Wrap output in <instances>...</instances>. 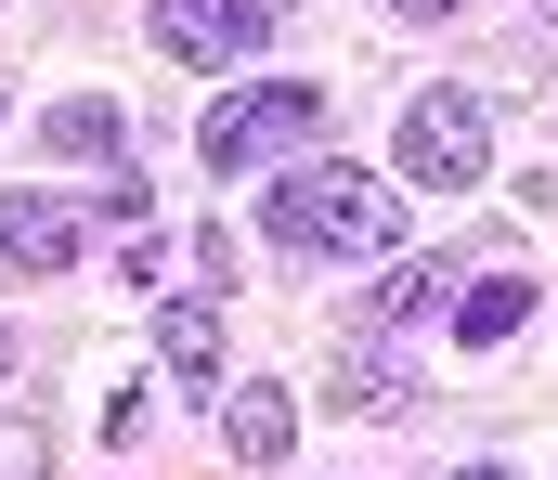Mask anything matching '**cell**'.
Here are the masks:
<instances>
[{"mask_svg":"<svg viewBox=\"0 0 558 480\" xmlns=\"http://www.w3.org/2000/svg\"><path fill=\"white\" fill-rule=\"evenodd\" d=\"M546 26H558V0H546Z\"/></svg>","mask_w":558,"mask_h":480,"instance_id":"16","label":"cell"},{"mask_svg":"<svg viewBox=\"0 0 558 480\" xmlns=\"http://www.w3.org/2000/svg\"><path fill=\"white\" fill-rule=\"evenodd\" d=\"M454 480H507V468H454Z\"/></svg>","mask_w":558,"mask_h":480,"instance_id":"15","label":"cell"},{"mask_svg":"<svg viewBox=\"0 0 558 480\" xmlns=\"http://www.w3.org/2000/svg\"><path fill=\"white\" fill-rule=\"evenodd\" d=\"M312 144H325V78H247L195 118L208 169H274V157H312Z\"/></svg>","mask_w":558,"mask_h":480,"instance_id":"2","label":"cell"},{"mask_svg":"<svg viewBox=\"0 0 558 480\" xmlns=\"http://www.w3.org/2000/svg\"><path fill=\"white\" fill-rule=\"evenodd\" d=\"M52 144H65V157H118V169H131V118L78 91V104H52Z\"/></svg>","mask_w":558,"mask_h":480,"instance_id":"11","label":"cell"},{"mask_svg":"<svg viewBox=\"0 0 558 480\" xmlns=\"http://www.w3.org/2000/svg\"><path fill=\"white\" fill-rule=\"evenodd\" d=\"M390 169H403L416 195H468V182L494 169V118H481V91H416L403 131H390Z\"/></svg>","mask_w":558,"mask_h":480,"instance_id":"3","label":"cell"},{"mask_svg":"<svg viewBox=\"0 0 558 480\" xmlns=\"http://www.w3.org/2000/svg\"><path fill=\"white\" fill-rule=\"evenodd\" d=\"M92 221H105V208H65V195H13V182H0V260H13V273H65V260L92 247Z\"/></svg>","mask_w":558,"mask_h":480,"instance_id":"5","label":"cell"},{"mask_svg":"<svg viewBox=\"0 0 558 480\" xmlns=\"http://www.w3.org/2000/svg\"><path fill=\"white\" fill-rule=\"evenodd\" d=\"M0 480H52V429L39 416H0Z\"/></svg>","mask_w":558,"mask_h":480,"instance_id":"12","label":"cell"},{"mask_svg":"<svg viewBox=\"0 0 558 480\" xmlns=\"http://www.w3.org/2000/svg\"><path fill=\"white\" fill-rule=\"evenodd\" d=\"M454 273H468V260H416V273H390V286H377V324H428V312H454V299H468Z\"/></svg>","mask_w":558,"mask_h":480,"instance_id":"10","label":"cell"},{"mask_svg":"<svg viewBox=\"0 0 558 480\" xmlns=\"http://www.w3.org/2000/svg\"><path fill=\"white\" fill-rule=\"evenodd\" d=\"M390 13H454V0H390Z\"/></svg>","mask_w":558,"mask_h":480,"instance_id":"13","label":"cell"},{"mask_svg":"<svg viewBox=\"0 0 558 480\" xmlns=\"http://www.w3.org/2000/svg\"><path fill=\"white\" fill-rule=\"evenodd\" d=\"M520 324H533V273H481V286L454 299V337H468V350H507Z\"/></svg>","mask_w":558,"mask_h":480,"instance_id":"8","label":"cell"},{"mask_svg":"<svg viewBox=\"0 0 558 480\" xmlns=\"http://www.w3.org/2000/svg\"><path fill=\"white\" fill-rule=\"evenodd\" d=\"M274 247H299V260H390L403 247V208L364 182V169H338V157H299L274 169Z\"/></svg>","mask_w":558,"mask_h":480,"instance_id":"1","label":"cell"},{"mask_svg":"<svg viewBox=\"0 0 558 480\" xmlns=\"http://www.w3.org/2000/svg\"><path fill=\"white\" fill-rule=\"evenodd\" d=\"M221 442H234V468H286L299 390H286V377H234V390H221Z\"/></svg>","mask_w":558,"mask_h":480,"instance_id":"6","label":"cell"},{"mask_svg":"<svg viewBox=\"0 0 558 480\" xmlns=\"http://www.w3.org/2000/svg\"><path fill=\"white\" fill-rule=\"evenodd\" d=\"M0 377H13V324H0Z\"/></svg>","mask_w":558,"mask_h":480,"instance_id":"14","label":"cell"},{"mask_svg":"<svg viewBox=\"0 0 558 480\" xmlns=\"http://www.w3.org/2000/svg\"><path fill=\"white\" fill-rule=\"evenodd\" d=\"M325 403H351V416H403L416 390H403V364H390L377 337H351V350H338V377H325Z\"/></svg>","mask_w":558,"mask_h":480,"instance_id":"9","label":"cell"},{"mask_svg":"<svg viewBox=\"0 0 558 480\" xmlns=\"http://www.w3.org/2000/svg\"><path fill=\"white\" fill-rule=\"evenodd\" d=\"M156 364L195 390V403H221L234 377H221V299H156Z\"/></svg>","mask_w":558,"mask_h":480,"instance_id":"7","label":"cell"},{"mask_svg":"<svg viewBox=\"0 0 558 480\" xmlns=\"http://www.w3.org/2000/svg\"><path fill=\"white\" fill-rule=\"evenodd\" d=\"M143 26H156L182 65H247L260 26H274V0H143Z\"/></svg>","mask_w":558,"mask_h":480,"instance_id":"4","label":"cell"}]
</instances>
